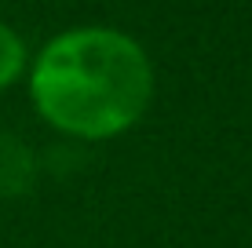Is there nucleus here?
<instances>
[{
	"mask_svg": "<svg viewBox=\"0 0 252 248\" xmlns=\"http://www.w3.org/2000/svg\"><path fill=\"white\" fill-rule=\"evenodd\" d=\"M30 183V150L11 135H0V193H22Z\"/></svg>",
	"mask_w": 252,
	"mask_h": 248,
	"instance_id": "f03ea898",
	"label": "nucleus"
},
{
	"mask_svg": "<svg viewBox=\"0 0 252 248\" xmlns=\"http://www.w3.org/2000/svg\"><path fill=\"white\" fill-rule=\"evenodd\" d=\"M26 70H30V48H26L22 33L0 22V91L11 88Z\"/></svg>",
	"mask_w": 252,
	"mask_h": 248,
	"instance_id": "7ed1b4c3",
	"label": "nucleus"
},
{
	"mask_svg": "<svg viewBox=\"0 0 252 248\" xmlns=\"http://www.w3.org/2000/svg\"><path fill=\"white\" fill-rule=\"evenodd\" d=\"M30 102L40 121L84 142L132 132L154 102V62L114 26L63 29L33 55Z\"/></svg>",
	"mask_w": 252,
	"mask_h": 248,
	"instance_id": "f257e3e1",
	"label": "nucleus"
}]
</instances>
